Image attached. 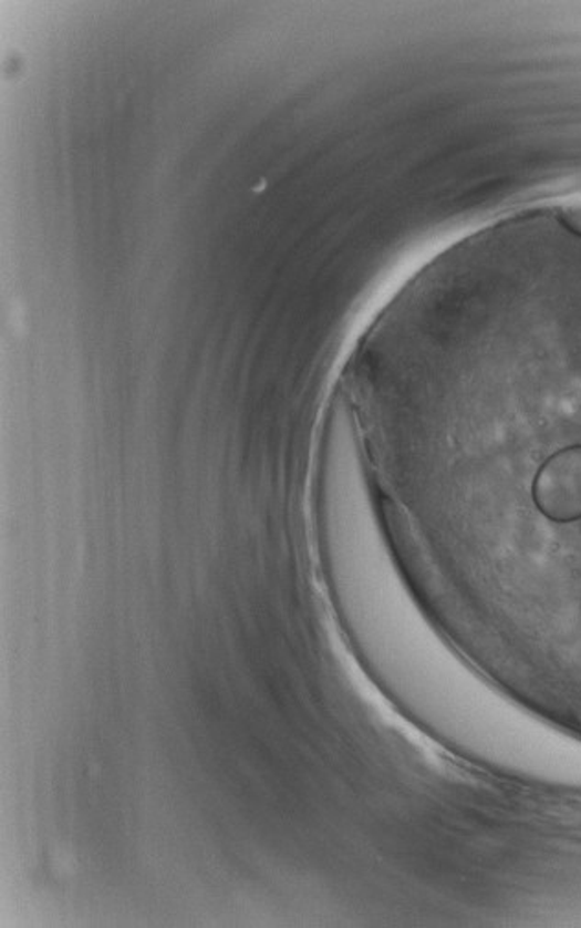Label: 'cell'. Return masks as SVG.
Instances as JSON below:
<instances>
[{
    "label": "cell",
    "mask_w": 581,
    "mask_h": 928,
    "mask_svg": "<svg viewBox=\"0 0 581 928\" xmlns=\"http://www.w3.org/2000/svg\"><path fill=\"white\" fill-rule=\"evenodd\" d=\"M532 497L539 513L556 524L581 519V444L560 450L541 464Z\"/></svg>",
    "instance_id": "obj_1"
},
{
    "label": "cell",
    "mask_w": 581,
    "mask_h": 928,
    "mask_svg": "<svg viewBox=\"0 0 581 928\" xmlns=\"http://www.w3.org/2000/svg\"><path fill=\"white\" fill-rule=\"evenodd\" d=\"M558 219L571 233L581 236V196L561 203L560 208H558Z\"/></svg>",
    "instance_id": "obj_2"
}]
</instances>
